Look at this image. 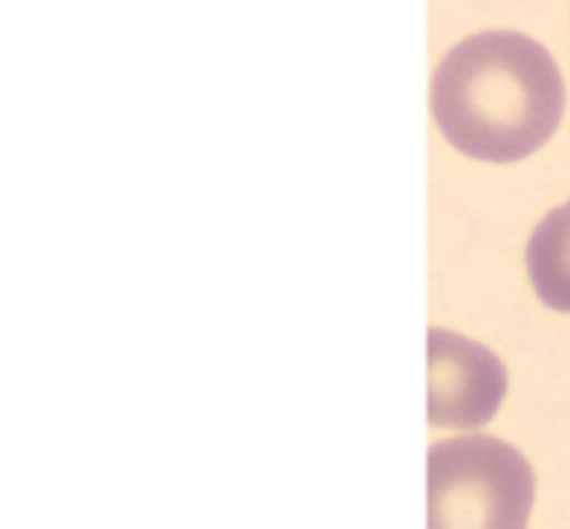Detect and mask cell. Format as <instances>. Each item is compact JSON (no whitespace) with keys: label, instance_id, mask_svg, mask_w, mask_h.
Segmentation results:
<instances>
[{"label":"cell","instance_id":"6da1fadb","mask_svg":"<svg viewBox=\"0 0 570 529\" xmlns=\"http://www.w3.org/2000/svg\"><path fill=\"white\" fill-rule=\"evenodd\" d=\"M435 125L456 151L511 164L548 144L566 109L563 76L540 42L498 29L446 52L431 84Z\"/></svg>","mask_w":570,"mask_h":529},{"label":"cell","instance_id":"7a4b0ae2","mask_svg":"<svg viewBox=\"0 0 570 529\" xmlns=\"http://www.w3.org/2000/svg\"><path fill=\"white\" fill-rule=\"evenodd\" d=\"M534 470L501 439L459 437L428 452V529H527Z\"/></svg>","mask_w":570,"mask_h":529},{"label":"cell","instance_id":"3957f363","mask_svg":"<svg viewBox=\"0 0 570 529\" xmlns=\"http://www.w3.org/2000/svg\"><path fill=\"white\" fill-rule=\"evenodd\" d=\"M428 421L443 429H480L509 390L503 361L485 345L449 330L433 327L428 335Z\"/></svg>","mask_w":570,"mask_h":529},{"label":"cell","instance_id":"277c9868","mask_svg":"<svg viewBox=\"0 0 570 529\" xmlns=\"http://www.w3.org/2000/svg\"><path fill=\"white\" fill-rule=\"evenodd\" d=\"M527 273L544 306L570 314V200L534 228L527 244Z\"/></svg>","mask_w":570,"mask_h":529}]
</instances>
